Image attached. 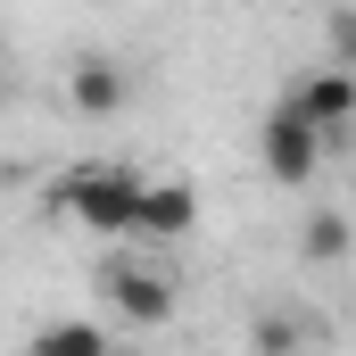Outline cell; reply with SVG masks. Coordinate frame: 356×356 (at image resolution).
I'll return each instance as SVG.
<instances>
[{
	"mask_svg": "<svg viewBox=\"0 0 356 356\" xmlns=\"http://www.w3.org/2000/svg\"><path fill=\"white\" fill-rule=\"evenodd\" d=\"M50 199H58V216L83 224V232H133L141 175H124V166H75V175H58Z\"/></svg>",
	"mask_w": 356,
	"mask_h": 356,
	"instance_id": "cell-1",
	"label": "cell"
},
{
	"mask_svg": "<svg viewBox=\"0 0 356 356\" xmlns=\"http://www.w3.org/2000/svg\"><path fill=\"white\" fill-rule=\"evenodd\" d=\"M257 149H266V175L290 182V191H298V182H315V166H323V141H315V124H307L290 99L266 116V141H257Z\"/></svg>",
	"mask_w": 356,
	"mask_h": 356,
	"instance_id": "cell-2",
	"label": "cell"
},
{
	"mask_svg": "<svg viewBox=\"0 0 356 356\" xmlns=\"http://www.w3.org/2000/svg\"><path fill=\"white\" fill-rule=\"evenodd\" d=\"M290 108L315 124V141L332 149V141H348V124H356V75L348 67H323V75H307V83L290 91Z\"/></svg>",
	"mask_w": 356,
	"mask_h": 356,
	"instance_id": "cell-3",
	"label": "cell"
},
{
	"mask_svg": "<svg viewBox=\"0 0 356 356\" xmlns=\"http://www.w3.org/2000/svg\"><path fill=\"white\" fill-rule=\"evenodd\" d=\"M108 298H116V315L141 323V332H158V323L175 315V282L158 266H141V257H116V266H108Z\"/></svg>",
	"mask_w": 356,
	"mask_h": 356,
	"instance_id": "cell-4",
	"label": "cell"
},
{
	"mask_svg": "<svg viewBox=\"0 0 356 356\" xmlns=\"http://www.w3.org/2000/svg\"><path fill=\"white\" fill-rule=\"evenodd\" d=\"M199 224V191L191 182H141V199H133V232L141 241H182Z\"/></svg>",
	"mask_w": 356,
	"mask_h": 356,
	"instance_id": "cell-5",
	"label": "cell"
},
{
	"mask_svg": "<svg viewBox=\"0 0 356 356\" xmlns=\"http://www.w3.org/2000/svg\"><path fill=\"white\" fill-rule=\"evenodd\" d=\"M67 99H75L83 116H116V108H124V67H116V58H83V67L67 75Z\"/></svg>",
	"mask_w": 356,
	"mask_h": 356,
	"instance_id": "cell-6",
	"label": "cell"
},
{
	"mask_svg": "<svg viewBox=\"0 0 356 356\" xmlns=\"http://www.w3.org/2000/svg\"><path fill=\"white\" fill-rule=\"evenodd\" d=\"M25 356H108V332L83 323V315H58V323H42L25 340Z\"/></svg>",
	"mask_w": 356,
	"mask_h": 356,
	"instance_id": "cell-7",
	"label": "cell"
},
{
	"mask_svg": "<svg viewBox=\"0 0 356 356\" xmlns=\"http://www.w3.org/2000/svg\"><path fill=\"white\" fill-rule=\"evenodd\" d=\"M307 257H315V266H340V257H348V216H315V224H307Z\"/></svg>",
	"mask_w": 356,
	"mask_h": 356,
	"instance_id": "cell-8",
	"label": "cell"
},
{
	"mask_svg": "<svg viewBox=\"0 0 356 356\" xmlns=\"http://www.w3.org/2000/svg\"><path fill=\"white\" fill-rule=\"evenodd\" d=\"M298 348V323L290 315H257V356H290Z\"/></svg>",
	"mask_w": 356,
	"mask_h": 356,
	"instance_id": "cell-9",
	"label": "cell"
}]
</instances>
